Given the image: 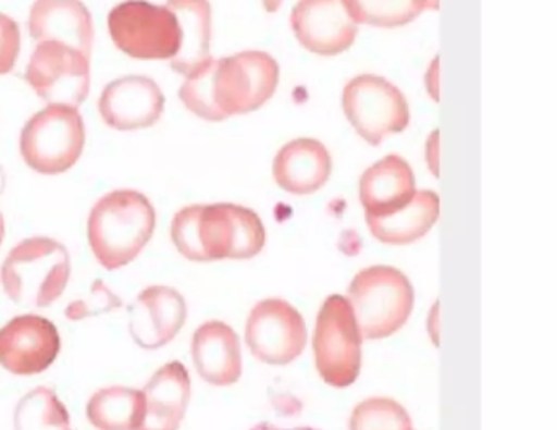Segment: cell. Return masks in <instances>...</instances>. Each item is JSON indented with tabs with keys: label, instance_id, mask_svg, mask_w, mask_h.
<instances>
[{
	"label": "cell",
	"instance_id": "6da1fadb",
	"mask_svg": "<svg viewBox=\"0 0 557 430\" xmlns=\"http://www.w3.org/2000/svg\"><path fill=\"white\" fill-rule=\"evenodd\" d=\"M175 247L191 262L246 260L265 246V228L256 211L239 205H191L171 224Z\"/></svg>",
	"mask_w": 557,
	"mask_h": 430
},
{
	"label": "cell",
	"instance_id": "7a4b0ae2",
	"mask_svg": "<svg viewBox=\"0 0 557 430\" xmlns=\"http://www.w3.org/2000/svg\"><path fill=\"white\" fill-rule=\"evenodd\" d=\"M156 211L135 191H115L97 201L87 223L90 249L107 270L128 266L151 241Z\"/></svg>",
	"mask_w": 557,
	"mask_h": 430
},
{
	"label": "cell",
	"instance_id": "3957f363",
	"mask_svg": "<svg viewBox=\"0 0 557 430\" xmlns=\"http://www.w3.org/2000/svg\"><path fill=\"white\" fill-rule=\"evenodd\" d=\"M71 277L66 247L50 237L22 241L0 267L5 295L24 308H48L61 298Z\"/></svg>",
	"mask_w": 557,
	"mask_h": 430
},
{
	"label": "cell",
	"instance_id": "277c9868",
	"mask_svg": "<svg viewBox=\"0 0 557 430\" xmlns=\"http://www.w3.org/2000/svg\"><path fill=\"white\" fill-rule=\"evenodd\" d=\"M347 299L361 339L380 341L406 324L413 309V286L396 267H368L351 280Z\"/></svg>",
	"mask_w": 557,
	"mask_h": 430
},
{
	"label": "cell",
	"instance_id": "5b68a950",
	"mask_svg": "<svg viewBox=\"0 0 557 430\" xmlns=\"http://www.w3.org/2000/svg\"><path fill=\"white\" fill-rule=\"evenodd\" d=\"M86 128L79 110L51 103L28 120L22 130L21 152L25 164L45 175L63 174L79 161Z\"/></svg>",
	"mask_w": 557,
	"mask_h": 430
},
{
	"label": "cell",
	"instance_id": "8992f818",
	"mask_svg": "<svg viewBox=\"0 0 557 430\" xmlns=\"http://www.w3.org/2000/svg\"><path fill=\"white\" fill-rule=\"evenodd\" d=\"M278 79V63L263 51L214 60L211 96L221 122L259 110L275 94Z\"/></svg>",
	"mask_w": 557,
	"mask_h": 430
},
{
	"label": "cell",
	"instance_id": "52a82bcc",
	"mask_svg": "<svg viewBox=\"0 0 557 430\" xmlns=\"http://www.w3.org/2000/svg\"><path fill=\"white\" fill-rule=\"evenodd\" d=\"M312 347L315 368L325 383L347 388L357 381L361 368V335L345 296L331 295L322 303Z\"/></svg>",
	"mask_w": 557,
	"mask_h": 430
},
{
	"label": "cell",
	"instance_id": "ba28073f",
	"mask_svg": "<svg viewBox=\"0 0 557 430\" xmlns=\"http://www.w3.org/2000/svg\"><path fill=\"white\" fill-rule=\"evenodd\" d=\"M109 30L116 48L136 60H172L181 50L177 17L146 0L116 5L109 15Z\"/></svg>",
	"mask_w": 557,
	"mask_h": 430
},
{
	"label": "cell",
	"instance_id": "9c48e42d",
	"mask_svg": "<svg viewBox=\"0 0 557 430\" xmlns=\"http://www.w3.org/2000/svg\"><path fill=\"white\" fill-rule=\"evenodd\" d=\"M345 116L355 132L376 146L386 136L403 133L409 125V106L397 87L380 76L355 77L344 90Z\"/></svg>",
	"mask_w": 557,
	"mask_h": 430
},
{
	"label": "cell",
	"instance_id": "30bf717a",
	"mask_svg": "<svg viewBox=\"0 0 557 430\" xmlns=\"http://www.w3.org/2000/svg\"><path fill=\"white\" fill-rule=\"evenodd\" d=\"M246 342L253 357L263 364H292L308 342L305 318L285 299H262L247 319Z\"/></svg>",
	"mask_w": 557,
	"mask_h": 430
},
{
	"label": "cell",
	"instance_id": "8fae6325",
	"mask_svg": "<svg viewBox=\"0 0 557 430\" xmlns=\"http://www.w3.org/2000/svg\"><path fill=\"white\" fill-rule=\"evenodd\" d=\"M25 79L50 106L77 109L89 96V58L66 45L40 44L32 54Z\"/></svg>",
	"mask_w": 557,
	"mask_h": 430
},
{
	"label": "cell",
	"instance_id": "7c38bea8",
	"mask_svg": "<svg viewBox=\"0 0 557 430\" xmlns=\"http://www.w3.org/2000/svg\"><path fill=\"white\" fill-rule=\"evenodd\" d=\"M60 351L57 325L41 316H18L0 329V367L11 373H41L54 364Z\"/></svg>",
	"mask_w": 557,
	"mask_h": 430
},
{
	"label": "cell",
	"instance_id": "4fadbf2b",
	"mask_svg": "<svg viewBox=\"0 0 557 430\" xmlns=\"http://www.w3.org/2000/svg\"><path fill=\"white\" fill-rule=\"evenodd\" d=\"M292 27L306 50L322 57L347 51L358 32L345 0H299L293 8Z\"/></svg>",
	"mask_w": 557,
	"mask_h": 430
},
{
	"label": "cell",
	"instance_id": "5bb4252c",
	"mask_svg": "<svg viewBox=\"0 0 557 430\" xmlns=\"http://www.w3.org/2000/svg\"><path fill=\"white\" fill-rule=\"evenodd\" d=\"M165 97L161 87L146 76H125L113 81L100 96L103 122L119 132L151 128L162 116Z\"/></svg>",
	"mask_w": 557,
	"mask_h": 430
},
{
	"label": "cell",
	"instance_id": "9a60e30c",
	"mask_svg": "<svg viewBox=\"0 0 557 430\" xmlns=\"http://www.w3.org/2000/svg\"><path fill=\"white\" fill-rule=\"evenodd\" d=\"M128 311L133 341L148 351L174 341L187 321V303L171 286H149L139 293Z\"/></svg>",
	"mask_w": 557,
	"mask_h": 430
},
{
	"label": "cell",
	"instance_id": "2e32d148",
	"mask_svg": "<svg viewBox=\"0 0 557 430\" xmlns=\"http://www.w3.org/2000/svg\"><path fill=\"white\" fill-rule=\"evenodd\" d=\"M28 30L38 45H66L87 58L92 53L94 19L81 0H37Z\"/></svg>",
	"mask_w": 557,
	"mask_h": 430
},
{
	"label": "cell",
	"instance_id": "e0dca14e",
	"mask_svg": "<svg viewBox=\"0 0 557 430\" xmlns=\"http://www.w3.org/2000/svg\"><path fill=\"white\" fill-rule=\"evenodd\" d=\"M191 357L198 374L214 386H231L243 374L239 335L224 322L208 321L195 331Z\"/></svg>",
	"mask_w": 557,
	"mask_h": 430
},
{
	"label": "cell",
	"instance_id": "ac0fdd59",
	"mask_svg": "<svg viewBox=\"0 0 557 430\" xmlns=\"http://www.w3.org/2000/svg\"><path fill=\"white\" fill-rule=\"evenodd\" d=\"M190 393V374L184 364L171 361L159 368L143 390L145 417L138 430H178Z\"/></svg>",
	"mask_w": 557,
	"mask_h": 430
},
{
	"label": "cell",
	"instance_id": "d6986e66",
	"mask_svg": "<svg viewBox=\"0 0 557 430\" xmlns=\"http://www.w3.org/2000/svg\"><path fill=\"white\" fill-rule=\"evenodd\" d=\"M332 159L322 143L295 139L280 149L273 161V177L280 188L293 195H311L331 177Z\"/></svg>",
	"mask_w": 557,
	"mask_h": 430
},
{
	"label": "cell",
	"instance_id": "ffe728a7",
	"mask_svg": "<svg viewBox=\"0 0 557 430\" xmlns=\"http://www.w3.org/2000/svg\"><path fill=\"white\" fill-rule=\"evenodd\" d=\"M416 195L412 169L399 156H387L371 165L360 179L364 213L383 217L406 207Z\"/></svg>",
	"mask_w": 557,
	"mask_h": 430
},
{
	"label": "cell",
	"instance_id": "44dd1931",
	"mask_svg": "<svg viewBox=\"0 0 557 430\" xmlns=\"http://www.w3.org/2000/svg\"><path fill=\"white\" fill-rule=\"evenodd\" d=\"M440 217V198L435 192H416L406 207L383 217L367 214L371 234L380 243L406 246L425 236Z\"/></svg>",
	"mask_w": 557,
	"mask_h": 430
},
{
	"label": "cell",
	"instance_id": "7402d4cb",
	"mask_svg": "<svg viewBox=\"0 0 557 430\" xmlns=\"http://www.w3.org/2000/svg\"><path fill=\"white\" fill-rule=\"evenodd\" d=\"M165 8L177 17L182 32L178 53L171 67L182 76H190L211 60V5L208 0H168Z\"/></svg>",
	"mask_w": 557,
	"mask_h": 430
},
{
	"label": "cell",
	"instance_id": "603a6c76",
	"mask_svg": "<svg viewBox=\"0 0 557 430\" xmlns=\"http://www.w3.org/2000/svg\"><path fill=\"white\" fill-rule=\"evenodd\" d=\"M87 417L97 430H138L145 417V394L126 386L103 388L90 397Z\"/></svg>",
	"mask_w": 557,
	"mask_h": 430
},
{
	"label": "cell",
	"instance_id": "cb8c5ba5",
	"mask_svg": "<svg viewBox=\"0 0 557 430\" xmlns=\"http://www.w3.org/2000/svg\"><path fill=\"white\" fill-rule=\"evenodd\" d=\"M15 430H71L70 413L60 397L47 386H38L18 401Z\"/></svg>",
	"mask_w": 557,
	"mask_h": 430
},
{
	"label": "cell",
	"instance_id": "d4e9b609",
	"mask_svg": "<svg viewBox=\"0 0 557 430\" xmlns=\"http://www.w3.org/2000/svg\"><path fill=\"white\" fill-rule=\"evenodd\" d=\"M357 24L371 27H403L416 21L425 9L436 11L432 0H345Z\"/></svg>",
	"mask_w": 557,
	"mask_h": 430
},
{
	"label": "cell",
	"instance_id": "484cf974",
	"mask_svg": "<svg viewBox=\"0 0 557 430\" xmlns=\"http://www.w3.org/2000/svg\"><path fill=\"white\" fill-rule=\"evenodd\" d=\"M350 430H413L409 414L389 397L361 401L350 417Z\"/></svg>",
	"mask_w": 557,
	"mask_h": 430
},
{
	"label": "cell",
	"instance_id": "4316f807",
	"mask_svg": "<svg viewBox=\"0 0 557 430\" xmlns=\"http://www.w3.org/2000/svg\"><path fill=\"white\" fill-rule=\"evenodd\" d=\"M122 299L102 282L97 280L90 288L89 295L84 298L74 299L66 308V318L73 321H81V319L92 318V316L103 315V312L112 311V309L120 308Z\"/></svg>",
	"mask_w": 557,
	"mask_h": 430
},
{
	"label": "cell",
	"instance_id": "83f0119b",
	"mask_svg": "<svg viewBox=\"0 0 557 430\" xmlns=\"http://www.w3.org/2000/svg\"><path fill=\"white\" fill-rule=\"evenodd\" d=\"M21 28L14 19L0 14V76L11 73L21 54Z\"/></svg>",
	"mask_w": 557,
	"mask_h": 430
},
{
	"label": "cell",
	"instance_id": "f1b7e54d",
	"mask_svg": "<svg viewBox=\"0 0 557 430\" xmlns=\"http://www.w3.org/2000/svg\"><path fill=\"white\" fill-rule=\"evenodd\" d=\"M250 430H315L311 429V427H296V429H280V427L273 426L270 422H260L257 423L256 427H252Z\"/></svg>",
	"mask_w": 557,
	"mask_h": 430
},
{
	"label": "cell",
	"instance_id": "f546056e",
	"mask_svg": "<svg viewBox=\"0 0 557 430\" xmlns=\"http://www.w3.org/2000/svg\"><path fill=\"white\" fill-rule=\"evenodd\" d=\"M283 4V0H263V8H265L267 12L273 14V12L278 11L280 5Z\"/></svg>",
	"mask_w": 557,
	"mask_h": 430
},
{
	"label": "cell",
	"instance_id": "4dcf8cb0",
	"mask_svg": "<svg viewBox=\"0 0 557 430\" xmlns=\"http://www.w3.org/2000/svg\"><path fill=\"white\" fill-rule=\"evenodd\" d=\"M4 236H5L4 217H2V213H0V246H2V243H4Z\"/></svg>",
	"mask_w": 557,
	"mask_h": 430
},
{
	"label": "cell",
	"instance_id": "1f68e13d",
	"mask_svg": "<svg viewBox=\"0 0 557 430\" xmlns=\"http://www.w3.org/2000/svg\"><path fill=\"white\" fill-rule=\"evenodd\" d=\"M4 185H5V175L4 171H2V168H0V194L4 192Z\"/></svg>",
	"mask_w": 557,
	"mask_h": 430
}]
</instances>
